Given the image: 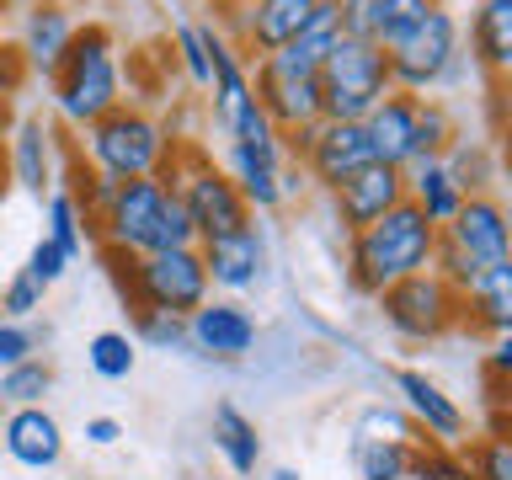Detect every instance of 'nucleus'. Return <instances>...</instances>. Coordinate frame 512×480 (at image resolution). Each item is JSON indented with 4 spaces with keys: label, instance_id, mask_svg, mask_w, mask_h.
<instances>
[{
    "label": "nucleus",
    "instance_id": "f257e3e1",
    "mask_svg": "<svg viewBox=\"0 0 512 480\" xmlns=\"http://www.w3.org/2000/svg\"><path fill=\"white\" fill-rule=\"evenodd\" d=\"M91 240L102 251L144 256V251H171V246H198L182 198L160 176H128L112 192V203L91 219Z\"/></svg>",
    "mask_w": 512,
    "mask_h": 480
},
{
    "label": "nucleus",
    "instance_id": "f03ea898",
    "mask_svg": "<svg viewBox=\"0 0 512 480\" xmlns=\"http://www.w3.org/2000/svg\"><path fill=\"white\" fill-rule=\"evenodd\" d=\"M432 256H438V224L406 198L368 230L347 235V278L358 294H384L390 283L427 272Z\"/></svg>",
    "mask_w": 512,
    "mask_h": 480
},
{
    "label": "nucleus",
    "instance_id": "7ed1b4c3",
    "mask_svg": "<svg viewBox=\"0 0 512 480\" xmlns=\"http://www.w3.org/2000/svg\"><path fill=\"white\" fill-rule=\"evenodd\" d=\"M48 91H54V112L70 128H86L123 102V59H118V38H112L107 22L75 27L64 59L48 75Z\"/></svg>",
    "mask_w": 512,
    "mask_h": 480
},
{
    "label": "nucleus",
    "instance_id": "20e7f679",
    "mask_svg": "<svg viewBox=\"0 0 512 480\" xmlns=\"http://www.w3.org/2000/svg\"><path fill=\"white\" fill-rule=\"evenodd\" d=\"M176 144L182 139L171 134V123L150 118V112L134 107V102H118L96 123L80 128V155H86V166L118 176V182H128V176H160L171 166Z\"/></svg>",
    "mask_w": 512,
    "mask_h": 480
},
{
    "label": "nucleus",
    "instance_id": "39448f33",
    "mask_svg": "<svg viewBox=\"0 0 512 480\" xmlns=\"http://www.w3.org/2000/svg\"><path fill=\"white\" fill-rule=\"evenodd\" d=\"M102 256L112 267V283L123 288V299L134 310H166L187 320L203 299H214L198 246H171V251H144V256L102 251Z\"/></svg>",
    "mask_w": 512,
    "mask_h": 480
},
{
    "label": "nucleus",
    "instance_id": "423d86ee",
    "mask_svg": "<svg viewBox=\"0 0 512 480\" xmlns=\"http://www.w3.org/2000/svg\"><path fill=\"white\" fill-rule=\"evenodd\" d=\"M512 262V224L496 192H470L459 203V214L438 230V256L432 272H443L454 288H464L480 267H502Z\"/></svg>",
    "mask_w": 512,
    "mask_h": 480
},
{
    "label": "nucleus",
    "instance_id": "0eeeda50",
    "mask_svg": "<svg viewBox=\"0 0 512 480\" xmlns=\"http://www.w3.org/2000/svg\"><path fill=\"white\" fill-rule=\"evenodd\" d=\"M384 64H390V86L406 96H432L454 75H464L470 54H464V32H459V16L448 11V0L432 6L400 43L384 48Z\"/></svg>",
    "mask_w": 512,
    "mask_h": 480
},
{
    "label": "nucleus",
    "instance_id": "6e6552de",
    "mask_svg": "<svg viewBox=\"0 0 512 480\" xmlns=\"http://www.w3.org/2000/svg\"><path fill=\"white\" fill-rule=\"evenodd\" d=\"M315 86H320V118H331V123H363L395 91L384 48L358 43V38H336L326 64L315 70Z\"/></svg>",
    "mask_w": 512,
    "mask_h": 480
},
{
    "label": "nucleus",
    "instance_id": "1a4fd4ad",
    "mask_svg": "<svg viewBox=\"0 0 512 480\" xmlns=\"http://www.w3.org/2000/svg\"><path fill=\"white\" fill-rule=\"evenodd\" d=\"M160 182H166L176 198H182L192 230H198V240H214V235H230L240 230L246 219H256L246 198L235 192V182L224 176V166H214L198 144H176L171 166L160 171Z\"/></svg>",
    "mask_w": 512,
    "mask_h": 480
},
{
    "label": "nucleus",
    "instance_id": "9d476101",
    "mask_svg": "<svg viewBox=\"0 0 512 480\" xmlns=\"http://www.w3.org/2000/svg\"><path fill=\"white\" fill-rule=\"evenodd\" d=\"M374 299L384 310V326H390L400 342H443L448 331L464 326V294L432 267L416 272V278L390 283Z\"/></svg>",
    "mask_w": 512,
    "mask_h": 480
},
{
    "label": "nucleus",
    "instance_id": "9b49d317",
    "mask_svg": "<svg viewBox=\"0 0 512 480\" xmlns=\"http://www.w3.org/2000/svg\"><path fill=\"white\" fill-rule=\"evenodd\" d=\"M283 150H288V160H299L304 182H315L320 192H331L336 182H347L352 171H363L374 160L368 155V139H363V123H331V118L283 134Z\"/></svg>",
    "mask_w": 512,
    "mask_h": 480
},
{
    "label": "nucleus",
    "instance_id": "f8f14e48",
    "mask_svg": "<svg viewBox=\"0 0 512 480\" xmlns=\"http://www.w3.org/2000/svg\"><path fill=\"white\" fill-rule=\"evenodd\" d=\"M390 379H395L400 411L411 416L416 438L432 443V448H464V438H470V411H464L438 379L422 374V368H395Z\"/></svg>",
    "mask_w": 512,
    "mask_h": 480
},
{
    "label": "nucleus",
    "instance_id": "ddd939ff",
    "mask_svg": "<svg viewBox=\"0 0 512 480\" xmlns=\"http://www.w3.org/2000/svg\"><path fill=\"white\" fill-rule=\"evenodd\" d=\"M198 256H203L208 288H219L224 299L251 294V288H262V278H267V235L256 219H246L230 235L198 240Z\"/></svg>",
    "mask_w": 512,
    "mask_h": 480
},
{
    "label": "nucleus",
    "instance_id": "4468645a",
    "mask_svg": "<svg viewBox=\"0 0 512 480\" xmlns=\"http://www.w3.org/2000/svg\"><path fill=\"white\" fill-rule=\"evenodd\" d=\"M187 347L214 363H240L256 347V315L240 299H203L187 315Z\"/></svg>",
    "mask_w": 512,
    "mask_h": 480
},
{
    "label": "nucleus",
    "instance_id": "2eb2a0df",
    "mask_svg": "<svg viewBox=\"0 0 512 480\" xmlns=\"http://www.w3.org/2000/svg\"><path fill=\"white\" fill-rule=\"evenodd\" d=\"M395 203H406V176L395 166H379V160H368L363 171H352L347 182L331 187V208H336V224H342L347 235L368 230L374 219H384Z\"/></svg>",
    "mask_w": 512,
    "mask_h": 480
},
{
    "label": "nucleus",
    "instance_id": "dca6fc26",
    "mask_svg": "<svg viewBox=\"0 0 512 480\" xmlns=\"http://www.w3.org/2000/svg\"><path fill=\"white\" fill-rule=\"evenodd\" d=\"M198 32H203V43H208V96H214V123L230 134L235 118L256 102V91H251V59L240 54V48L224 38L208 16L198 22Z\"/></svg>",
    "mask_w": 512,
    "mask_h": 480
},
{
    "label": "nucleus",
    "instance_id": "f3484780",
    "mask_svg": "<svg viewBox=\"0 0 512 480\" xmlns=\"http://www.w3.org/2000/svg\"><path fill=\"white\" fill-rule=\"evenodd\" d=\"M6 176L32 198H48L59 187V144L54 123L43 118H16L6 134Z\"/></svg>",
    "mask_w": 512,
    "mask_h": 480
},
{
    "label": "nucleus",
    "instance_id": "a211bd4d",
    "mask_svg": "<svg viewBox=\"0 0 512 480\" xmlns=\"http://www.w3.org/2000/svg\"><path fill=\"white\" fill-rule=\"evenodd\" d=\"M251 91H256V107L272 118L278 134H294V128L320 123V86H315V75H283V70H267V64L256 59L251 64Z\"/></svg>",
    "mask_w": 512,
    "mask_h": 480
},
{
    "label": "nucleus",
    "instance_id": "6ab92c4d",
    "mask_svg": "<svg viewBox=\"0 0 512 480\" xmlns=\"http://www.w3.org/2000/svg\"><path fill=\"white\" fill-rule=\"evenodd\" d=\"M75 11L64 0H27L22 11V32H16V54H22L27 75H54V64L64 59V48L75 38Z\"/></svg>",
    "mask_w": 512,
    "mask_h": 480
},
{
    "label": "nucleus",
    "instance_id": "aec40b11",
    "mask_svg": "<svg viewBox=\"0 0 512 480\" xmlns=\"http://www.w3.org/2000/svg\"><path fill=\"white\" fill-rule=\"evenodd\" d=\"M0 448L22 464V470H54L64 459V427L48 406H16L0 422Z\"/></svg>",
    "mask_w": 512,
    "mask_h": 480
},
{
    "label": "nucleus",
    "instance_id": "412c9836",
    "mask_svg": "<svg viewBox=\"0 0 512 480\" xmlns=\"http://www.w3.org/2000/svg\"><path fill=\"white\" fill-rule=\"evenodd\" d=\"M416 107L422 96H406V91H390L384 102L363 118V139H368V155L379 166H395L406 171L416 160Z\"/></svg>",
    "mask_w": 512,
    "mask_h": 480
},
{
    "label": "nucleus",
    "instance_id": "4be33fe9",
    "mask_svg": "<svg viewBox=\"0 0 512 480\" xmlns=\"http://www.w3.org/2000/svg\"><path fill=\"white\" fill-rule=\"evenodd\" d=\"M470 64L486 70L491 86L512 75V0H480L470 16Z\"/></svg>",
    "mask_w": 512,
    "mask_h": 480
},
{
    "label": "nucleus",
    "instance_id": "5701e85b",
    "mask_svg": "<svg viewBox=\"0 0 512 480\" xmlns=\"http://www.w3.org/2000/svg\"><path fill=\"white\" fill-rule=\"evenodd\" d=\"M459 294H464V326H475L486 336H507L512 331V262L480 267Z\"/></svg>",
    "mask_w": 512,
    "mask_h": 480
},
{
    "label": "nucleus",
    "instance_id": "b1692460",
    "mask_svg": "<svg viewBox=\"0 0 512 480\" xmlns=\"http://www.w3.org/2000/svg\"><path fill=\"white\" fill-rule=\"evenodd\" d=\"M208 438H214V448L224 454V464H230L235 475H256V464H262V432H256V422L235 406V400H219L214 406Z\"/></svg>",
    "mask_w": 512,
    "mask_h": 480
},
{
    "label": "nucleus",
    "instance_id": "393cba45",
    "mask_svg": "<svg viewBox=\"0 0 512 480\" xmlns=\"http://www.w3.org/2000/svg\"><path fill=\"white\" fill-rule=\"evenodd\" d=\"M400 176H406V198H411L416 208H422V214H427L432 224H438V230L459 214L464 192L454 187V176L443 171V160H411V166L400 171Z\"/></svg>",
    "mask_w": 512,
    "mask_h": 480
},
{
    "label": "nucleus",
    "instance_id": "a878e982",
    "mask_svg": "<svg viewBox=\"0 0 512 480\" xmlns=\"http://www.w3.org/2000/svg\"><path fill=\"white\" fill-rule=\"evenodd\" d=\"M443 160V171L454 176V187L470 198V192H491L496 182V150H491V139H454L448 150L438 155Z\"/></svg>",
    "mask_w": 512,
    "mask_h": 480
},
{
    "label": "nucleus",
    "instance_id": "bb28decb",
    "mask_svg": "<svg viewBox=\"0 0 512 480\" xmlns=\"http://www.w3.org/2000/svg\"><path fill=\"white\" fill-rule=\"evenodd\" d=\"M43 219H48V230H43V235L54 240V246H59L64 256H70V262H80V256H86V246H96V240H91V219H86V208H80L64 187L48 192Z\"/></svg>",
    "mask_w": 512,
    "mask_h": 480
},
{
    "label": "nucleus",
    "instance_id": "cd10ccee",
    "mask_svg": "<svg viewBox=\"0 0 512 480\" xmlns=\"http://www.w3.org/2000/svg\"><path fill=\"white\" fill-rule=\"evenodd\" d=\"M54 390V368L43 358H27V363H11L0 368V406L16 411V406H43V395Z\"/></svg>",
    "mask_w": 512,
    "mask_h": 480
},
{
    "label": "nucleus",
    "instance_id": "c85d7f7f",
    "mask_svg": "<svg viewBox=\"0 0 512 480\" xmlns=\"http://www.w3.org/2000/svg\"><path fill=\"white\" fill-rule=\"evenodd\" d=\"M422 443H363L352 448L358 480H411V459Z\"/></svg>",
    "mask_w": 512,
    "mask_h": 480
},
{
    "label": "nucleus",
    "instance_id": "c756f323",
    "mask_svg": "<svg viewBox=\"0 0 512 480\" xmlns=\"http://www.w3.org/2000/svg\"><path fill=\"white\" fill-rule=\"evenodd\" d=\"M86 363H91L96 379H128L139 363V347L128 331H96L86 342Z\"/></svg>",
    "mask_w": 512,
    "mask_h": 480
},
{
    "label": "nucleus",
    "instance_id": "7c9ffc66",
    "mask_svg": "<svg viewBox=\"0 0 512 480\" xmlns=\"http://www.w3.org/2000/svg\"><path fill=\"white\" fill-rule=\"evenodd\" d=\"M363 443H422V438H416L411 416L400 406H368L352 422V448H363Z\"/></svg>",
    "mask_w": 512,
    "mask_h": 480
},
{
    "label": "nucleus",
    "instance_id": "2f4dec72",
    "mask_svg": "<svg viewBox=\"0 0 512 480\" xmlns=\"http://www.w3.org/2000/svg\"><path fill=\"white\" fill-rule=\"evenodd\" d=\"M454 139H459L454 112L443 102H432V96H422V107H416V160H438Z\"/></svg>",
    "mask_w": 512,
    "mask_h": 480
},
{
    "label": "nucleus",
    "instance_id": "473e14b6",
    "mask_svg": "<svg viewBox=\"0 0 512 480\" xmlns=\"http://www.w3.org/2000/svg\"><path fill=\"white\" fill-rule=\"evenodd\" d=\"M432 6H443V0H379V11H374V43L379 48L400 43Z\"/></svg>",
    "mask_w": 512,
    "mask_h": 480
},
{
    "label": "nucleus",
    "instance_id": "72a5a7b5",
    "mask_svg": "<svg viewBox=\"0 0 512 480\" xmlns=\"http://www.w3.org/2000/svg\"><path fill=\"white\" fill-rule=\"evenodd\" d=\"M134 342L155 352H187V320L166 310H134Z\"/></svg>",
    "mask_w": 512,
    "mask_h": 480
},
{
    "label": "nucleus",
    "instance_id": "f704fd0d",
    "mask_svg": "<svg viewBox=\"0 0 512 480\" xmlns=\"http://www.w3.org/2000/svg\"><path fill=\"white\" fill-rule=\"evenodd\" d=\"M171 54H176V70H182L198 91H208V43L198 22H176L171 27Z\"/></svg>",
    "mask_w": 512,
    "mask_h": 480
},
{
    "label": "nucleus",
    "instance_id": "c9c22d12",
    "mask_svg": "<svg viewBox=\"0 0 512 480\" xmlns=\"http://www.w3.org/2000/svg\"><path fill=\"white\" fill-rule=\"evenodd\" d=\"M411 480H475L470 459H464V448H432L422 443L411 459Z\"/></svg>",
    "mask_w": 512,
    "mask_h": 480
},
{
    "label": "nucleus",
    "instance_id": "e433bc0d",
    "mask_svg": "<svg viewBox=\"0 0 512 480\" xmlns=\"http://www.w3.org/2000/svg\"><path fill=\"white\" fill-rule=\"evenodd\" d=\"M470 470H475V480H512V438L502 427L496 432H486L480 443H470Z\"/></svg>",
    "mask_w": 512,
    "mask_h": 480
},
{
    "label": "nucleus",
    "instance_id": "4c0bfd02",
    "mask_svg": "<svg viewBox=\"0 0 512 480\" xmlns=\"http://www.w3.org/2000/svg\"><path fill=\"white\" fill-rule=\"evenodd\" d=\"M43 294L48 288L38 278H27V272H11L6 288H0V320H27L43 310Z\"/></svg>",
    "mask_w": 512,
    "mask_h": 480
},
{
    "label": "nucleus",
    "instance_id": "58836bf2",
    "mask_svg": "<svg viewBox=\"0 0 512 480\" xmlns=\"http://www.w3.org/2000/svg\"><path fill=\"white\" fill-rule=\"evenodd\" d=\"M70 267H75V262H70V256H64V251L54 246V240H48V235H43V240H38V246H32V256H27V267H22V272H27V278H38L43 288H54V283H59V278H64V272H70Z\"/></svg>",
    "mask_w": 512,
    "mask_h": 480
},
{
    "label": "nucleus",
    "instance_id": "ea45409f",
    "mask_svg": "<svg viewBox=\"0 0 512 480\" xmlns=\"http://www.w3.org/2000/svg\"><path fill=\"white\" fill-rule=\"evenodd\" d=\"M32 352H38V331H32L27 320H0V368L27 363Z\"/></svg>",
    "mask_w": 512,
    "mask_h": 480
},
{
    "label": "nucleus",
    "instance_id": "a19ab883",
    "mask_svg": "<svg viewBox=\"0 0 512 480\" xmlns=\"http://www.w3.org/2000/svg\"><path fill=\"white\" fill-rule=\"evenodd\" d=\"M27 86V64L16 54V43H0V102H11V96H22Z\"/></svg>",
    "mask_w": 512,
    "mask_h": 480
},
{
    "label": "nucleus",
    "instance_id": "79ce46f5",
    "mask_svg": "<svg viewBox=\"0 0 512 480\" xmlns=\"http://www.w3.org/2000/svg\"><path fill=\"white\" fill-rule=\"evenodd\" d=\"M118 438H123V422H118V416H91V422H86V443H91V448H112Z\"/></svg>",
    "mask_w": 512,
    "mask_h": 480
},
{
    "label": "nucleus",
    "instance_id": "37998d69",
    "mask_svg": "<svg viewBox=\"0 0 512 480\" xmlns=\"http://www.w3.org/2000/svg\"><path fill=\"white\" fill-rule=\"evenodd\" d=\"M11 123H16V112H11V102H0V144H6V134H11Z\"/></svg>",
    "mask_w": 512,
    "mask_h": 480
},
{
    "label": "nucleus",
    "instance_id": "c03bdc74",
    "mask_svg": "<svg viewBox=\"0 0 512 480\" xmlns=\"http://www.w3.org/2000/svg\"><path fill=\"white\" fill-rule=\"evenodd\" d=\"M11 187V176H6V144H0V192Z\"/></svg>",
    "mask_w": 512,
    "mask_h": 480
},
{
    "label": "nucleus",
    "instance_id": "a18cd8bd",
    "mask_svg": "<svg viewBox=\"0 0 512 480\" xmlns=\"http://www.w3.org/2000/svg\"><path fill=\"white\" fill-rule=\"evenodd\" d=\"M267 480H299V470H288V464H283V470H272Z\"/></svg>",
    "mask_w": 512,
    "mask_h": 480
},
{
    "label": "nucleus",
    "instance_id": "49530a36",
    "mask_svg": "<svg viewBox=\"0 0 512 480\" xmlns=\"http://www.w3.org/2000/svg\"><path fill=\"white\" fill-rule=\"evenodd\" d=\"M6 11H11V6H6V0H0V43H6Z\"/></svg>",
    "mask_w": 512,
    "mask_h": 480
},
{
    "label": "nucleus",
    "instance_id": "de8ad7c7",
    "mask_svg": "<svg viewBox=\"0 0 512 480\" xmlns=\"http://www.w3.org/2000/svg\"><path fill=\"white\" fill-rule=\"evenodd\" d=\"M6 6H16V0H6Z\"/></svg>",
    "mask_w": 512,
    "mask_h": 480
}]
</instances>
